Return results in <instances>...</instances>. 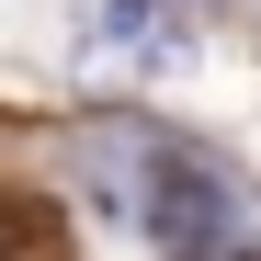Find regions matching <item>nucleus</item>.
<instances>
[{"label":"nucleus","mask_w":261,"mask_h":261,"mask_svg":"<svg viewBox=\"0 0 261 261\" xmlns=\"http://www.w3.org/2000/svg\"><path fill=\"white\" fill-rule=\"evenodd\" d=\"M216 261H261V239H227V250H216Z\"/></svg>","instance_id":"nucleus-4"},{"label":"nucleus","mask_w":261,"mask_h":261,"mask_svg":"<svg viewBox=\"0 0 261 261\" xmlns=\"http://www.w3.org/2000/svg\"><path fill=\"white\" fill-rule=\"evenodd\" d=\"M0 261H80V250H68V227H57V204L0 193Z\"/></svg>","instance_id":"nucleus-3"},{"label":"nucleus","mask_w":261,"mask_h":261,"mask_svg":"<svg viewBox=\"0 0 261 261\" xmlns=\"http://www.w3.org/2000/svg\"><path fill=\"white\" fill-rule=\"evenodd\" d=\"M80 57H102V68H182L193 34H182L170 0H80Z\"/></svg>","instance_id":"nucleus-2"},{"label":"nucleus","mask_w":261,"mask_h":261,"mask_svg":"<svg viewBox=\"0 0 261 261\" xmlns=\"http://www.w3.org/2000/svg\"><path fill=\"white\" fill-rule=\"evenodd\" d=\"M91 170H102V193L137 216L170 261H216L239 239V204H227V182H216V159L170 148V137H91Z\"/></svg>","instance_id":"nucleus-1"}]
</instances>
